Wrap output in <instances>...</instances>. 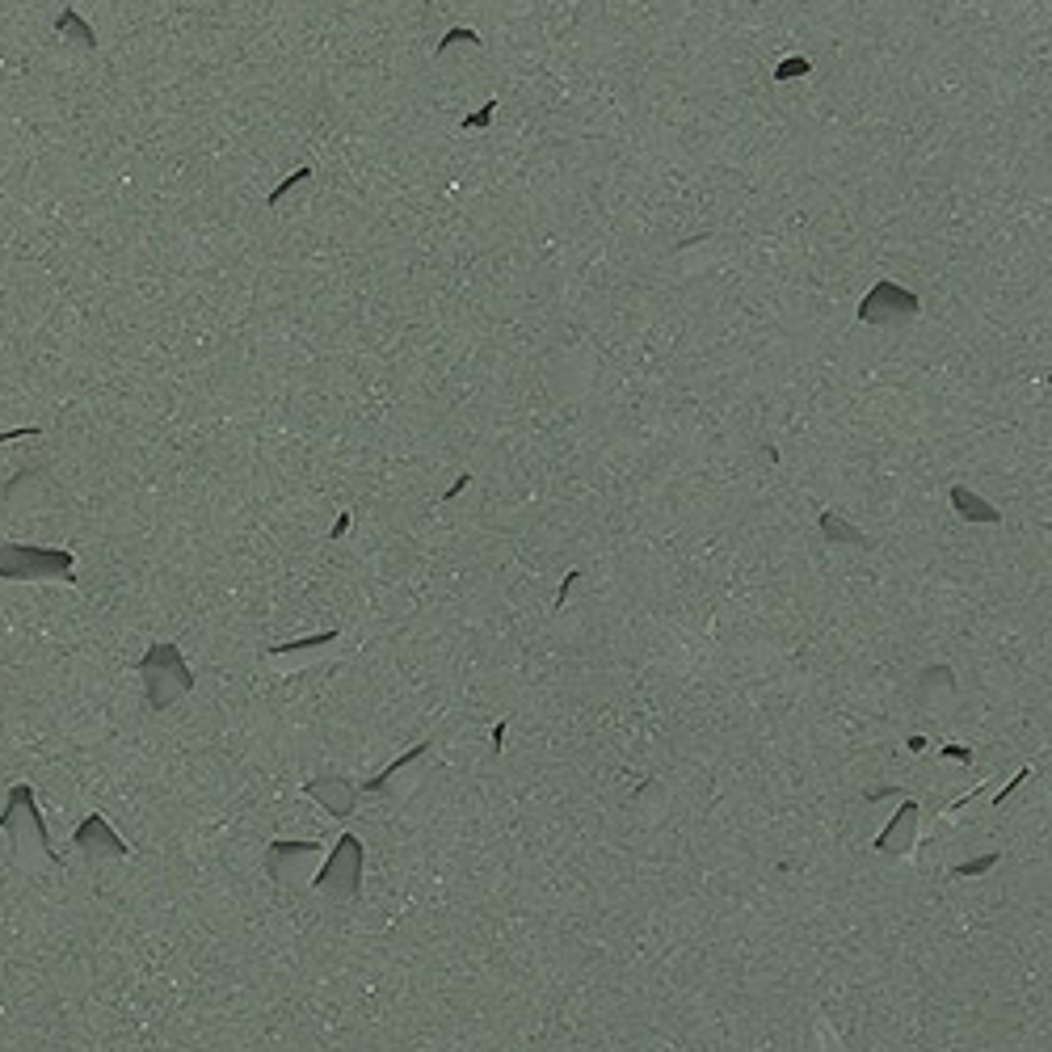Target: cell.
<instances>
[{"label":"cell","mask_w":1052,"mask_h":1052,"mask_svg":"<svg viewBox=\"0 0 1052 1052\" xmlns=\"http://www.w3.org/2000/svg\"><path fill=\"white\" fill-rule=\"evenodd\" d=\"M952 505L960 510V518H968V522H1002V514L994 510V505L981 501L977 493H968L964 484H956V489H952Z\"/></svg>","instance_id":"8"},{"label":"cell","mask_w":1052,"mask_h":1052,"mask_svg":"<svg viewBox=\"0 0 1052 1052\" xmlns=\"http://www.w3.org/2000/svg\"><path fill=\"white\" fill-rule=\"evenodd\" d=\"M821 531H825V539H834V543H846V548H872V535H863V531H855L851 522H846L838 510H825L821 514Z\"/></svg>","instance_id":"7"},{"label":"cell","mask_w":1052,"mask_h":1052,"mask_svg":"<svg viewBox=\"0 0 1052 1052\" xmlns=\"http://www.w3.org/2000/svg\"><path fill=\"white\" fill-rule=\"evenodd\" d=\"M459 38H463V43H480V38H476L472 30H451V34H447V38H442V43H438V51H447L451 43H459Z\"/></svg>","instance_id":"15"},{"label":"cell","mask_w":1052,"mask_h":1052,"mask_svg":"<svg viewBox=\"0 0 1052 1052\" xmlns=\"http://www.w3.org/2000/svg\"><path fill=\"white\" fill-rule=\"evenodd\" d=\"M55 30H59V34H68V38H76L80 47H97V34H93L85 22H80V13H76V9H59Z\"/></svg>","instance_id":"10"},{"label":"cell","mask_w":1052,"mask_h":1052,"mask_svg":"<svg viewBox=\"0 0 1052 1052\" xmlns=\"http://www.w3.org/2000/svg\"><path fill=\"white\" fill-rule=\"evenodd\" d=\"M320 859H325V842H274L270 855H266L274 880H282V884H295V880L316 876V863H320Z\"/></svg>","instance_id":"4"},{"label":"cell","mask_w":1052,"mask_h":1052,"mask_svg":"<svg viewBox=\"0 0 1052 1052\" xmlns=\"http://www.w3.org/2000/svg\"><path fill=\"white\" fill-rule=\"evenodd\" d=\"M804 76L808 72V59H787V64H779V72H775V80H792V76Z\"/></svg>","instance_id":"12"},{"label":"cell","mask_w":1052,"mask_h":1052,"mask_svg":"<svg viewBox=\"0 0 1052 1052\" xmlns=\"http://www.w3.org/2000/svg\"><path fill=\"white\" fill-rule=\"evenodd\" d=\"M914 842H918V804L901 800V808L893 813V821H888L884 834L876 838V846L888 851V855H909V851H914Z\"/></svg>","instance_id":"5"},{"label":"cell","mask_w":1052,"mask_h":1052,"mask_svg":"<svg viewBox=\"0 0 1052 1052\" xmlns=\"http://www.w3.org/2000/svg\"><path fill=\"white\" fill-rule=\"evenodd\" d=\"M998 863H1002V855L994 851V855H985V859H977V863H960V867H956V876H985L989 867H998Z\"/></svg>","instance_id":"11"},{"label":"cell","mask_w":1052,"mask_h":1052,"mask_svg":"<svg viewBox=\"0 0 1052 1052\" xmlns=\"http://www.w3.org/2000/svg\"><path fill=\"white\" fill-rule=\"evenodd\" d=\"M76 556L68 548H38V543H0V577L5 581H76Z\"/></svg>","instance_id":"1"},{"label":"cell","mask_w":1052,"mask_h":1052,"mask_svg":"<svg viewBox=\"0 0 1052 1052\" xmlns=\"http://www.w3.org/2000/svg\"><path fill=\"white\" fill-rule=\"evenodd\" d=\"M922 312V299L914 291H905L901 282L880 278L867 299L859 303V320L863 325H901V320H914Z\"/></svg>","instance_id":"3"},{"label":"cell","mask_w":1052,"mask_h":1052,"mask_svg":"<svg viewBox=\"0 0 1052 1052\" xmlns=\"http://www.w3.org/2000/svg\"><path fill=\"white\" fill-rule=\"evenodd\" d=\"M337 644V632H320L312 640H295V644H278V649H270L274 661H299V657H308V653H320V649H333Z\"/></svg>","instance_id":"9"},{"label":"cell","mask_w":1052,"mask_h":1052,"mask_svg":"<svg viewBox=\"0 0 1052 1052\" xmlns=\"http://www.w3.org/2000/svg\"><path fill=\"white\" fill-rule=\"evenodd\" d=\"M493 114H497V101H489V106H484L476 118H468V123H463V127H468V131H476V127H489V123H493Z\"/></svg>","instance_id":"13"},{"label":"cell","mask_w":1052,"mask_h":1052,"mask_svg":"<svg viewBox=\"0 0 1052 1052\" xmlns=\"http://www.w3.org/2000/svg\"><path fill=\"white\" fill-rule=\"evenodd\" d=\"M303 177H312V169H295V173L287 177V186H282V190H274V194H270V207H278V202H282V194H287V190L295 186V181H303Z\"/></svg>","instance_id":"14"},{"label":"cell","mask_w":1052,"mask_h":1052,"mask_svg":"<svg viewBox=\"0 0 1052 1052\" xmlns=\"http://www.w3.org/2000/svg\"><path fill=\"white\" fill-rule=\"evenodd\" d=\"M308 796L325 804V808H329V817H350L362 792H358L354 783H346V779H320V783L308 787Z\"/></svg>","instance_id":"6"},{"label":"cell","mask_w":1052,"mask_h":1052,"mask_svg":"<svg viewBox=\"0 0 1052 1052\" xmlns=\"http://www.w3.org/2000/svg\"><path fill=\"white\" fill-rule=\"evenodd\" d=\"M329 859L316 867V888L325 897H337V901H350L358 897L362 888V842L354 834H341L333 851H325Z\"/></svg>","instance_id":"2"}]
</instances>
